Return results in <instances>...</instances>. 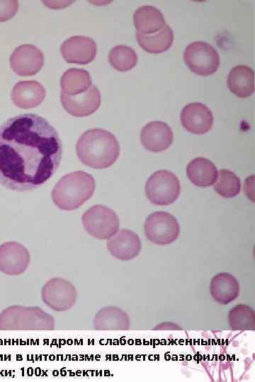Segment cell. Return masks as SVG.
Returning <instances> with one entry per match:
<instances>
[{
  "label": "cell",
  "mask_w": 255,
  "mask_h": 382,
  "mask_svg": "<svg viewBox=\"0 0 255 382\" xmlns=\"http://www.w3.org/2000/svg\"><path fill=\"white\" fill-rule=\"evenodd\" d=\"M57 131L35 114L11 117L0 125V183L18 192L45 184L62 158Z\"/></svg>",
  "instance_id": "1"
},
{
  "label": "cell",
  "mask_w": 255,
  "mask_h": 382,
  "mask_svg": "<svg viewBox=\"0 0 255 382\" xmlns=\"http://www.w3.org/2000/svg\"><path fill=\"white\" fill-rule=\"evenodd\" d=\"M76 151L81 163L93 168L102 169L115 162L120 155V144L109 131L94 128L79 137Z\"/></svg>",
  "instance_id": "2"
},
{
  "label": "cell",
  "mask_w": 255,
  "mask_h": 382,
  "mask_svg": "<svg viewBox=\"0 0 255 382\" xmlns=\"http://www.w3.org/2000/svg\"><path fill=\"white\" fill-rule=\"evenodd\" d=\"M95 190L94 178L84 171H75L63 176L52 192L55 204L60 209L71 211L89 199Z\"/></svg>",
  "instance_id": "3"
},
{
  "label": "cell",
  "mask_w": 255,
  "mask_h": 382,
  "mask_svg": "<svg viewBox=\"0 0 255 382\" xmlns=\"http://www.w3.org/2000/svg\"><path fill=\"white\" fill-rule=\"evenodd\" d=\"M55 320L39 306L13 305L0 313V330H52Z\"/></svg>",
  "instance_id": "4"
},
{
  "label": "cell",
  "mask_w": 255,
  "mask_h": 382,
  "mask_svg": "<svg viewBox=\"0 0 255 382\" xmlns=\"http://www.w3.org/2000/svg\"><path fill=\"white\" fill-rule=\"evenodd\" d=\"M81 221L85 231L100 240H108L118 231L120 226L116 213L101 204L94 205L86 210Z\"/></svg>",
  "instance_id": "5"
},
{
  "label": "cell",
  "mask_w": 255,
  "mask_h": 382,
  "mask_svg": "<svg viewBox=\"0 0 255 382\" xmlns=\"http://www.w3.org/2000/svg\"><path fill=\"white\" fill-rule=\"evenodd\" d=\"M180 183L175 174L167 170L154 172L147 180L145 193L148 199L156 205H169L179 196Z\"/></svg>",
  "instance_id": "6"
},
{
  "label": "cell",
  "mask_w": 255,
  "mask_h": 382,
  "mask_svg": "<svg viewBox=\"0 0 255 382\" xmlns=\"http://www.w3.org/2000/svg\"><path fill=\"white\" fill-rule=\"evenodd\" d=\"M77 296L75 286L61 277L49 279L41 289L43 303L57 312L67 311L72 308L76 303Z\"/></svg>",
  "instance_id": "7"
},
{
  "label": "cell",
  "mask_w": 255,
  "mask_h": 382,
  "mask_svg": "<svg viewBox=\"0 0 255 382\" xmlns=\"http://www.w3.org/2000/svg\"><path fill=\"white\" fill-rule=\"evenodd\" d=\"M183 59L191 71L200 76H209L215 73L220 65L217 50L203 41H195L186 47Z\"/></svg>",
  "instance_id": "8"
},
{
  "label": "cell",
  "mask_w": 255,
  "mask_h": 382,
  "mask_svg": "<svg viewBox=\"0 0 255 382\" xmlns=\"http://www.w3.org/2000/svg\"><path fill=\"white\" fill-rule=\"evenodd\" d=\"M144 234L147 238L157 245H167L175 241L180 233L177 219L166 212H155L145 220Z\"/></svg>",
  "instance_id": "9"
},
{
  "label": "cell",
  "mask_w": 255,
  "mask_h": 382,
  "mask_svg": "<svg viewBox=\"0 0 255 382\" xmlns=\"http://www.w3.org/2000/svg\"><path fill=\"white\" fill-rule=\"evenodd\" d=\"M30 261V253L23 245L9 241L0 245V272L10 276L21 274Z\"/></svg>",
  "instance_id": "10"
},
{
  "label": "cell",
  "mask_w": 255,
  "mask_h": 382,
  "mask_svg": "<svg viewBox=\"0 0 255 382\" xmlns=\"http://www.w3.org/2000/svg\"><path fill=\"white\" fill-rule=\"evenodd\" d=\"M9 61L11 69L16 74L33 76L42 69L44 55L36 46L24 44L15 48Z\"/></svg>",
  "instance_id": "11"
},
{
  "label": "cell",
  "mask_w": 255,
  "mask_h": 382,
  "mask_svg": "<svg viewBox=\"0 0 255 382\" xmlns=\"http://www.w3.org/2000/svg\"><path fill=\"white\" fill-rule=\"evenodd\" d=\"M96 52L95 41L83 35L70 37L60 46L61 54L68 63L89 64L95 58Z\"/></svg>",
  "instance_id": "12"
},
{
  "label": "cell",
  "mask_w": 255,
  "mask_h": 382,
  "mask_svg": "<svg viewBox=\"0 0 255 382\" xmlns=\"http://www.w3.org/2000/svg\"><path fill=\"white\" fill-rule=\"evenodd\" d=\"M60 101L64 110L74 117H85L93 114L101 104V93L98 88L91 85L86 91L68 96L61 93Z\"/></svg>",
  "instance_id": "13"
},
{
  "label": "cell",
  "mask_w": 255,
  "mask_h": 382,
  "mask_svg": "<svg viewBox=\"0 0 255 382\" xmlns=\"http://www.w3.org/2000/svg\"><path fill=\"white\" fill-rule=\"evenodd\" d=\"M181 122L189 132L203 134L208 132L213 125L211 110L201 103H191L181 110Z\"/></svg>",
  "instance_id": "14"
},
{
  "label": "cell",
  "mask_w": 255,
  "mask_h": 382,
  "mask_svg": "<svg viewBox=\"0 0 255 382\" xmlns=\"http://www.w3.org/2000/svg\"><path fill=\"white\" fill-rule=\"evenodd\" d=\"M106 247L114 257L120 260H130L137 257L141 250V241L135 232L120 229L108 239Z\"/></svg>",
  "instance_id": "15"
},
{
  "label": "cell",
  "mask_w": 255,
  "mask_h": 382,
  "mask_svg": "<svg viewBox=\"0 0 255 382\" xmlns=\"http://www.w3.org/2000/svg\"><path fill=\"white\" fill-rule=\"evenodd\" d=\"M173 132L171 127L162 121L147 123L141 130L140 141L143 146L149 151L161 152L167 149L173 142Z\"/></svg>",
  "instance_id": "16"
},
{
  "label": "cell",
  "mask_w": 255,
  "mask_h": 382,
  "mask_svg": "<svg viewBox=\"0 0 255 382\" xmlns=\"http://www.w3.org/2000/svg\"><path fill=\"white\" fill-rule=\"evenodd\" d=\"M43 86L36 81H21L13 87L11 98L21 108L28 109L39 105L45 97Z\"/></svg>",
  "instance_id": "17"
},
{
  "label": "cell",
  "mask_w": 255,
  "mask_h": 382,
  "mask_svg": "<svg viewBox=\"0 0 255 382\" xmlns=\"http://www.w3.org/2000/svg\"><path fill=\"white\" fill-rule=\"evenodd\" d=\"M93 327L96 330H127L130 328V318L118 306H105L96 313Z\"/></svg>",
  "instance_id": "18"
},
{
  "label": "cell",
  "mask_w": 255,
  "mask_h": 382,
  "mask_svg": "<svg viewBox=\"0 0 255 382\" xmlns=\"http://www.w3.org/2000/svg\"><path fill=\"white\" fill-rule=\"evenodd\" d=\"M210 294L220 304H228L239 294V284L231 274L221 272L214 276L210 285Z\"/></svg>",
  "instance_id": "19"
},
{
  "label": "cell",
  "mask_w": 255,
  "mask_h": 382,
  "mask_svg": "<svg viewBox=\"0 0 255 382\" xmlns=\"http://www.w3.org/2000/svg\"><path fill=\"white\" fill-rule=\"evenodd\" d=\"M186 173L193 184L203 187L212 185L217 178V170L215 164L203 157L191 160L187 165Z\"/></svg>",
  "instance_id": "20"
},
{
  "label": "cell",
  "mask_w": 255,
  "mask_h": 382,
  "mask_svg": "<svg viewBox=\"0 0 255 382\" xmlns=\"http://www.w3.org/2000/svg\"><path fill=\"white\" fill-rule=\"evenodd\" d=\"M133 23L137 32L153 34L159 31L166 25L162 13L153 6H142L134 13Z\"/></svg>",
  "instance_id": "21"
},
{
  "label": "cell",
  "mask_w": 255,
  "mask_h": 382,
  "mask_svg": "<svg viewBox=\"0 0 255 382\" xmlns=\"http://www.w3.org/2000/svg\"><path fill=\"white\" fill-rule=\"evenodd\" d=\"M227 84L231 92L240 98L251 96L254 91L253 69L246 65H237L230 71Z\"/></svg>",
  "instance_id": "22"
},
{
  "label": "cell",
  "mask_w": 255,
  "mask_h": 382,
  "mask_svg": "<svg viewBox=\"0 0 255 382\" xmlns=\"http://www.w3.org/2000/svg\"><path fill=\"white\" fill-rule=\"evenodd\" d=\"M136 38L144 51L158 54L170 48L174 41V33L171 27L166 24L162 29L153 34H143L137 31Z\"/></svg>",
  "instance_id": "23"
},
{
  "label": "cell",
  "mask_w": 255,
  "mask_h": 382,
  "mask_svg": "<svg viewBox=\"0 0 255 382\" xmlns=\"http://www.w3.org/2000/svg\"><path fill=\"white\" fill-rule=\"evenodd\" d=\"M89 73L83 69L70 68L60 79L61 93L74 96L87 91L92 85Z\"/></svg>",
  "instance_id": "24"
},
{
  "label": "cell",
  "mask_w": 255,
  "mask_h": 382,
  "mask_svg": "<svg viewBox=\"0 0 255 382\" xmlns=\"http://www.w3.org/2000/svg\"><path fill=\"white\" fill-rule=\"evenodd\" d=\"M228 322L234 330H253L255 329L254 311L247 305H237L230 311Z\"/></svg>",
  "instance_id": "25"
},
{
  "label": "cell",
  "mask_w": 255,
  "mask_h": 382,
  "mask_svg": "<svg viewBox=\"0 0 255 382\" xmlns=\"http://www.w3.org/2000/svg\"><path fill=\"white\" fill-rule=\"evenodd\" d=\"M110 65L119 71H126L134 68L137 62L135 51L127 45H116L109 52Z\"/></svg>",
  "instance_id": "26"
},
{
  "label": "cell",
  "mask_w": 255,
  "mask_h": 382,
  "mask_svg": "<svg viewBox=\"0 0 255 382\" xmlns=\"http://www.w3.org/2000/svg\"><path fill=\"white\" fill-rule=\"evenodd\" d=\"M214 189L220 196L231 198L237 195L241 190V182L234 173L230 170L221 169L217 173Z\"/></svg>",
  "instance_id": "27"
},
{
  "label": "cell",
  "mask_w": 255,
  "mask_h": 382,
  "mask_svg": "<svg viewBox=\"0 0 255 382\" xmlns=\"http://www.w3.org/2000/svg\"><path fill=\"white\" fill-rule=\"evenodd\" d=\"M18 9V2L13 1H0V22L6 21L14 16Z\"/></svg>",
  "instance_id": "28"
}]
</instances>
